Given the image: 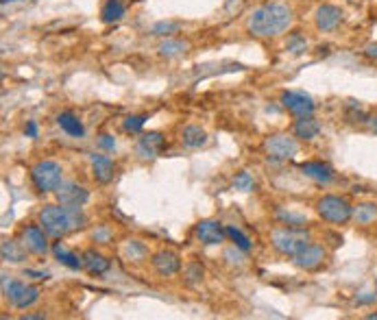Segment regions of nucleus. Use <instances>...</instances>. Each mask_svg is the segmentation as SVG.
<instances>
[{
	"label": "nucleus",
	"instance_id": "obj_30",
	"mask_svg": "<svg viewBox=\"0 0 377 320\" xmlns=\"http://www.w3.org/2000/svg\"><path fill=\"white\" fill-rule=\"evenodd\" d=\"M255 188V183H253V179H251V174L249 172H238L233 177V190H238V192H251Z\"/></svg>",
	"mask_w": 377,
	"mask_h": 320
},
{
	"label": "nucleus",
	"instance_id": "obj_26",
	"mask_svg": "<svg viewBox=\"0 0 377 320\" xmlns=\"http://www.w3.org/2000/svg\"><path fill=\"white\" fill-rule=\"evenodd\" d=\"M188 44H184V41H179V39H166L160 44L157 52L162 54V57H177V54L181 52H186Z\"/></svg>",
	"mask_w": 377,
	"mask_h": 320
},
{
	"label": "nucleus",
	"instance_id": "obj_32",
	"mask_svg": "<svg viewBox=\"0 0 377 320\" xmlns=\"http://www.w3.org/2000/svg\"><path fill=\"white\" fill-rule=\"evenodd\" d=\"M184 272H186L188 283H197V281L203 279V266H201V263H188Z\"/></svg>",
	"mask_w": 377,
	"mask_h": 320
},
{
	"label": "nucleus",
	"instance_id": "obj_27",
	"mask_svg": "<svg viewBox=\"0 0 377 320\" xmlns=\"http://www.w3.org/2000/svg\"><path fill=\"white\" fill-rule=\"evenodd\" d=\"M225 231H227V238L233 242V246H235V248H240L242 253H249V250H251V240L246 238V235H244L240 229H235V227H227Z\"/></svg>",
	"mask_w": 377,
	"mask_h": 320
},
{
	"label": "nucleus",
	"instance_id": "obj_11",
	"mask_svg": "<svg viewBox=\"0 0 377 320\" xmlns=\"http://www.w3.org/2000/svg\"><path fill=\"white\" fill-rule=\"evenodd\" d=\"M194 233H197L199 242L207 244V246H214V244H222L227 238V231L222 229L220 222L216 220H201L197 229H194Z\"/></svg>",
	"mask_w": 377,
	"mask_h": 320
},
{
	"label": "nucleus",
	"instance_id": "obj_40",
	"mask_svg": "<svg viewBox=\"0 0 377 320\" xmlns=\"http://www.w3.org/2000/svg\"><path fill=\"white\" fill-rule=\"evenodd\" d=\"M22 320H44V314H24Z\"/></svg>",
	"mask_w": 377,
	"mask_h": 320
},
{
	"label": "nucleus",
	"instance_id": "obj_6",
	"mask_svg": "<svg viewBox=\"0 0 377 320\" xmlns=\"http://www.w3.org/2000/svg\"><path fill=\"white\" fill-rule=\"evenodd\" d=\"M5 299L11 303V308L16 310H26L31 308V305L37 303L39 299V290L35 286H29L24 281H9V286L3 290Z\"/></svg>",
	"mask_w": 377,
	"mask_h": 320
},
{
	"label": "nucleus",
	"instance_id": "obj_43",
	"mask_svg": "<svg viewBox=\"0 0 377 320\" xmlns=\"http://www.w3.org/2000/svg\"><path fill=\"white\" fill-rule=\"evenodd\" d=\"M369 318H371V320H377V312H375V314H369Z\"/></svg>",
	"mask_w": 377,
	"mask_h": 320
},
{
	"label": "nucleus",
	"instance_id": "obj_13",
	"mask_svg": "<svg viewBox=\"0 0 377 320\" xmlns=\"http://www.w3.org/2000/svg\"><path fill=\"white\" fill-rule=\"evenodd\" d=\"M323 259H325V248L318 246V244H308L303 250H299L295 257H292V263L301 270H314L323 263Z\"/></svg>",
	"mask_w": 377,
	"mask_h": 320
},
{
	"label": "nucleus",
	"instance_id": "obj_8",
	"mask_svg": "<svg viewBox=\"0 0 377 320\" xmlns=\"http://www.w3.org/2000/svg\"><path fill=\"white\" fill-rule=\"evenodd\" d=\"M55 194H57V201L61 205L70 207H83L90 201V192L79 183H72V181H61Z\"/></svg>",
	"mask_w": 377,
	"mask_h": 320
},
{
	"label": "nucleus",
	"instance_id": "obj_28",
	"mask_svg": "<svg viewBox=\"0 0 377 320\" xmlns=\"http://www.w3.org/2000/svg\"><path fill=\"white\" fill-rule=\"evenodd\" d=\"M146 120H148V116H144V114L142 116H127L122 122V129L127 133H139L146 124Z\"/></svg>",
	"mask_w": 377,
	"mask_h": 320
},
{
	"label": "nucleus",
	"instance_id": "obj_33",
	"mask_svg": "<svg viewBox=\"0 0 377 320\" xmlns=\"http://www.w3.org/2000/svg\"><path fill=\"white\" fill-rule=\"evenodd\" d=\"M124 253H127L129 259L137 261V259H142L146 255V248H144V244H139V242H129L127 248H124Z\"/></svg>",
	"mask_w": 377,
	"mask_h": 320
},
{
	"label": "nucleus",
	"instance_id": "obj_20",
	"mask_svg": "<svg viewBox=\"0 0 377 320\" xmlns=\"http://www.w3.org/2000/svg\"><path fill=\"white\" fill-rule=\"evenodd\" d=\"M292 133H295V137H299V140H314V137L320 133V124L312 116L297 118L295 127H292Z\"/></svg>",
	"mask_w": 377,
	"mask_h": 320
},
{
	"label": "nucleus",
	"instance_id": "obj_29",
	"mask_svg": "<svg viewBox=\"0 0 377 320\" xmlns=\"http://www.w3.org/2000/svg\"><path fill=\"white\" fill-rule=\"evenodd\" d=\"M277 218L282 220L284 225H288V227H305V225H308V218L297 216V214H292V212H277Z\"/></svg>",
	"mask_w": 377,
	"mask_h": 320
},
{
	"label": "nucleus",
	"instance_id": "obj_12",
	"mask_svg": "<svg viewBox=\"0 0 377 320\" xmlns=\"http://www.w3.org/2000/svg\"><path fill=\"white\" fill-rule=\"evenodd\" d=\"M46 231L39 225H29L22 229V244L26 250H31L33 255H44L48 250V242H46Z\"/></svg>",
	"mask_w": 377,
	"mask_h": 320
},
{
	"label": "nucleus",
	"instance_id": "obj_31",
	"mask_svg": "<svg viewBox=\"0 0 377 320\" xmlns=\"http://www.w3.org/2000/svg\"><path fill=\"white\" fill-rule=\"evenodd\" d=\"M177 31H179V22H157L153 26V35H160V37H171Z\"/></svg>",
	"mask_w": 377,
	"mask_h": 320
},
{
	"label": "nucleus",
	"instance_id": "obj_22",
	"mask_svg": "<svg viewBox=\"0 0 377 320\" xmlns=\"http://www.w3.org/2000/svg\"><path fill=\"white\" fill-rule=\"evenodd\" d=\"M52 253H55V257H57V261L59 263H64L66 268H70V270H79V268H83V259L77 255V253H72V250H68L64 244H55L52 246Z\"/></svg>",
	"mask_w": 377,
	"mask_h": 320
},
{
	"label": "nucleus",
	"instance_id": "obj_4",
	"mask_svg": "<svg viewBox=\"0 0 377 320\" xmlns=\"http://www.w3.org/2000/svg\"><path fill=\"white\" fill-rule=\"evenodd\" d=\"M61 166L57 161H50V159H41L37 163L31 166L29 177H31V183L37 192L46 194V192H55L61 183Z\"/></svg>",
	"mask_w": 377,
	"mask_h": 320
},
{
	"label": "nucleus",
	"instance_id": "obj_23",
	"mask_svg": "<svg viewBox=\"0 0 377 320\" xmlns=\"http://www.w3.org/2000/svg\"><path fill=\"white\" fill-rule=\"evenodd\" d=\"M181 142H184V146H188V148H201L207 144V133L201 127L190 124V127H186L184 133H181Z\"/></svg>",
	"mask_w": 377,
	"mask_h": 320
},
{
	"label": "nucleus",
	"instance_id": "obj_10",
	"mask_svg": "<svg viewBox=\"0 0 377 320\" xmlns=\"http://www.w3.org/2000/svg\"><path fill=\"white\" fill-rule=\"evenodd\" d=\"M151 263L153 268H155V272L160 277H173L181 270V259L179 255L175 253V250H157V253H153L151 257Z\"/></svg>",
	"mask_w": 377,
	"mask_h": 320
},
{
	"label": "nucleus",
	"instance_id": "obj_2",
	"mask_svg": "<svg viewBox=\"0 0 377 320\" xmlns=\"http://www.w3.org/2000/svg\"><path fill=\"white\" fill-rule=\"evenodd\" d=\"M39 227L44 229L50 238H64V235L79 231L86 225V216H83L81 207L70 205H46L37 216Z\"/></svg>",
	"mask_w": 377,
	"mask_h": 320
},
{
	"label": "nucleus",
	"instance_id": "obj_42",
	"mask_svg": "<svg viewBox=\"0 0 377 320\" xmlns=\"http://www.w3.org/2000/svg\"><path fill=\"white\" fill-rule=\"evenodd\" d=\"M3 5H11V3H20V0H0Z\"/></svg>",
	"mask_w": 377,
	"mask_h": 320
},
{
	"label": "nucleus",
	"instance_id": "obj_16",
	"mask_svg": "<svg viewBox=\"0 0 377 320\" xmlns=\"http://www.w3.org/2000/svg\"><path fill=\"white\" fill-rule=\"evenodd\" d=\"M90 166H92V177L96 183H109L116 174V163L111 161L107 155H90Z\"/></svg>",
	"mask_w": 377,
	"mask_h": 320
},
{
	"label": "nucleus",
	"instance_id": "obj_37",
	"mask_svg": "<svg viewBox=\"0 0 377 320\" xmlns=\"http://www.w3.org/2000/svg\"><path fill=\"white\" fill-rule=\"evenodd\" d=\"M24 133H26V137H37V122H35V120H29V122H26Z\"/></svg>",
	"mask_w": 377,
	"mask_h": 320
},
{
	"label": "nucleus",
	"instance_id": "obj_25",
	"mask_svg": "<svg viewBox=\"0 0 377 320\" xmlns=\"http://www.w3.org/2000/svg\"><path fill=\"white\" fill-rule=\"evenodd\" d=\"M354 218L360 222V225H369V222H373L377 218V205H373V203L358 205L354 210Z\"/></svg>",
	"mask_w": 377,
	"mask_h": 320
},
{
	"label": "nucleus",
	"instance_id": "obj_7",
	"mask_svg": "<svg viewBox=\"0 0 377 320\" xmlns=\"http://www.w3.org/2000/svg\"><path fill=\"white\" fill-rule=\"evenodd\" d=\"M264 150H267V157L273 161H288L299 152V146L295 137L290 135H271L264 144Z\"/></svg>",
	"mask_w": 377,
	"mask_h": 320
},
{
	"label": "nucleus",
	"instance_id": "obj_19",
	"mask_svg": "<svg viewBox=\"0 0 377 320\" xmlns=\"http://www.w3.org/2000/svg\"><path fill=\"white\" fill-rule=\"evenodd\" d=\"M57 124L61 127V131L68 133L70 137H83V135H86V129H83L79 116H75L72 111H61V114L57 116Z\"/></svg>",
	"mask_w": 377,
	"mask_h": 320
},
{
	"label": "nucleus",
	"instance_id": "obj_14",
	"mask_svg": "<svg viewBox=\"0 0 377 320\" xmlns=\"http://www.w3.org/2000/svg\"><path fill=\"white\" fill-rule=\"evenodd\" d=\"M162 148H164V135L157 133V131H151V133H144L137 140V144H135V155L139 159H153V157L160 155Z\"/></svg>",
	"mask_w": 377,
	"mask_h": 320
},
{
	"label": "nucleus",
	"instance_id": "obj_34",
	"mask_svg": "<svg viewBox=\"0 0 377 320\" xmlns=\"http://www.w3.org/2000/svg\"><path fill=\"white\" fill-rule=\"evenodd\" d=\"M99 146H101L103 150H114V148H116V140H114V135L103 133V135L99 137Z\"/></svg>",
	"mask_w": 377,
	"mask_h": 320
},
{
	"label": "nucleus",
	"instance_id": "obj_36",
	"mask_svg": "<svg viewBox=\"0 0 377 320\" xmlns=\"http://www.w3.org/2000/svg\"><path fill=\"white\" fill-rule=\"evenodd\" d=\"M92 238H94L96 242L105 244V242H107V240L111 238V233H109V229H105V227H103V229H96V231L92 233Z\"/></svg>",
	"mask_w": 377,
	"mask_h": 320
},
{
	"label": "nucleus",
	"instance_id": "obj_35",
	"mask_svg": "<svg viewBox=\"0 0 377 320\" xmlns=\"http://www.w3.org/2000/svg\"><path fill=\"white\" fill-rule=\"evenodd\" d=\"M305 39L303 37H299V35H295L290 41H288V50H292V52H301V50H305Z\"/></svg>",
	"mask_w": 377,
	"mask_h": 320
},
{
	"label": "nucleus",
	"instance_id": "obj_5",
	"mask_svg": "<svg viewBox=\"0 0 377 320\" xmlns=\"http://www.w3.org/2000/svg\"><path fill=\"white\" fill-rule=\"evenodd\" d=\"M316 212L323 220L331 222V225H345V222L354 218V207L349 205V201L340 199V197H334V194H327V197L318 199Z\"/></svg>",
	"mask_w": 377,
	"mask_h": 320
},
{
	"label": "nucleus",
	"instance_id": "obj_15",
	"mask_svg": "<svg viewBox=\"0 0 377 320\" xmlns=\"http://www.w3.org/2000/svg\"><path fill=\"white\" fill-rule=\"evenodd\" d=\"M342 22V11L336 5H320L316 9V16H314V24L318 31H334L336 26Z\"/></svg>",
	"mask_w": 377,
	"mask_h": 320
},
{
	"label": "nucleus",
	"instance_id": "obj_17",
	"mask_svg": "<svg viewBox=\"0 0 377 320\" xmlns=\"http://www.w3.org/2000/svg\"><path fill=\"white\" fill-rule=\"evenodd\" d=\"M301 172L305 177L318 181V183H329V181H334V168L329 163H323V161H303Z\"/></svg>",
	"mask_w": 377,
	"mask_h": 320
},
{
	"label": "nucleus",
	"instance_id": "obj_39",
	"mask_svg": "<svg viewBox=\"0 0 377 320\" xmlns=\"http://www.w3.org/2000/svg\"><path fill=\"white\" fill-rule=\"evenodd\" d=\"M367 57H371V59H377V44H371V46H367Z\"/></svg>",
	"mask_w": 377,
	"mask_h": 320
},
{
	"label": "nucleus",
	"instance_id": "obj_21",
	"mask_svg": "<svg viewBox=\"0 0 377 320\" xmlns=\"http://www.w3.org/2000/svg\"><path fill=\"white\" fill-rule=\"evenodd\" d=\"M124 13H127V7L122 5V0H105L101 7V20L105 24H114L124 18Z\"/></svg>",
	"mask_w": 377,
	"mask_h": 320
},
{
	"label": "nucleus",
	"instance_id": "obj_18",
	"mask_svg": "<svg viewBox=\"0 0 377 320\" xmlns=\"http://www.w3.org/2000/svg\"><path fill=\"white\" fill-rule=\"evenodd\" d=\"M81 259H83V268H86L90 274L99 277V274H105L109 270V259L105 255H101L99 250H94V248L86 250V253L81 255Z\"/></svg>",
	"mask_w": 377,
	"mask_h": 320
},
{
	"label": "nucleus",
	"instance_id": "obj_24",
	"mask_svg": "<svg viewBox=\"0 0 377 320\" xmlns=\"http://www.w3.org/2000/svg\"><path fill=\"white\" fill-rule=\"evenodd\" d=\"M0 253H3L5 261L20 263L24 259V244L22 242H13V240H5L3 246H0Z\"/></svg>",
	"mask_w": 377,
	"mask_h": 320
},
{
	"label": "nucleus",
	"instance_id": "obj_38",
	"mask_svg": "<svg viewBox=\"0 0 377 320\" xmlns=\"http://www.w3.org/2000/svg\"><path fill=\"white\" fill-rule=\"evenodd\" d=\"M26 277H33V279H50V272H39V270H26Z\"/></svg>",
	"mask_w": 377,
	"mask_h": 320
},
{
	"label": "nucleus",
	"instance_id": "obj_41",
	"mask_svg": "<svg viewBox=\"0 0 377 320\" xmlns=\"http://www.w3.org/2000/svg\"><path fill=\"white\" fill-rule=\"evenodd\" d=\"M371 129L377 133V118H371Z\"/></svg>",
	"mask_w": 377,
	"mask_h": 320
},
{
	"label": "nucleus",
	"instance_id": "obj_9",
	"mask_svg": "<svg viewBox=\"0 0 377 320\" xmlns=\"http://www.w3.org/2000/svg\"><path fill=\"white\" fill-rule=\"evenodd\" d=\"M282 105L290 111L295 118H308L314 114V103L310 96L301 92H284L282 94Z\"/></svg>",
	"mask_w": 377,
	"mask_h": 320
},
{
	"label": "nucleus",
	"instance_id": "obj_3",
	"mask_svg": "<svg viewBox=\"0 0 377 320\" xmlns=\"http://www.w3.org/2000/svg\"><path fill=\"white\" fill-rule=\"evenodd\" d=\"M271 242L277 253H282L286 257H295L299 250H303L310 244V233L303 227H284V229L273 231Z\"/></svg>",
	"mask_w": 377,
	"mask_h": 320
},
{
	"label": "nucleus",
	"instance_id": "obj_1",
	"mask_svg": "<svg viewBox=\"0 0 377 320\" xmlns=\"http://www.w3.org/2000/svg\"><path fill=\"white\" fill-rule=\"evenodd\" d=\"M292 24V9L282 3H267L258 9L246 20V29L255 37H277L290 29Z\"/></svg>",
	"mask_w": 377,
	"mask_h": 320
}]
</instances>
